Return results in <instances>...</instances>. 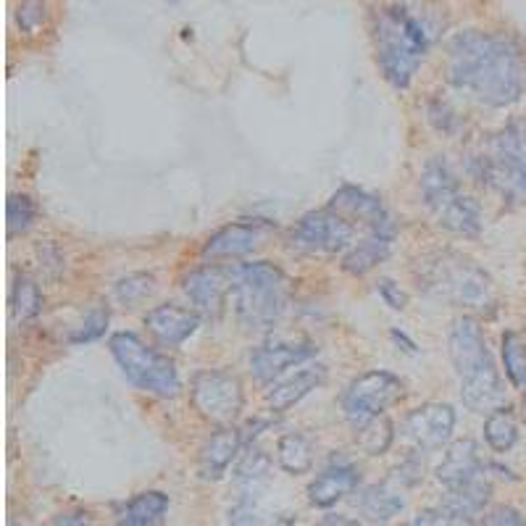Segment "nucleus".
<instances>
[{
  "mask_svg": "<svg viewBox=\"0 0 526 526\" xmlns=\"http://www.w3.org/2000/svg\"><path fill=\"white\" fill-rule=\"evenodd\" d=\"M45 526H93V516L87 511L72 508V511H61L56 516H50Z\"/></svg>",
  "mask_w": 526,
  "mask_h": 526,
  "instance_id": "nucleus-42",
  "label": "nucleus"
},
{
  "mask_svg": "<svg viewBox=\"0 0 526 526\" xmlns=\"http://www.w3.org/2000/svg\"><path fill=\"white\" fill-rule=\"evenodd\" d=\"M524 406H526V390H524Z\"/></svg>",
  "mask_w": 526,
  "mask_h": 526,
  "instance_id": "nucleus-46",
  "label": "nucleus"
},
{
  "mask_svg": "<svg viewBox=\"0 0 526 526\" xmlns=\"http://www.w3.org/2000/svg\"><path fill=\"white\" fill-rule=\"evenodd\" d=\"M406 526H408V524H406Z\"/></svg>",
  "mask_w": 526,
  "mask_h": 526,
  "instance_id": "nucleus-47",
  "label": "nucleus"
},
{
  "mask_svg": "<svg viewBox=\"0 0 526 526\" xmlns=\"http://www.w3.org/2000/svg\"><path fill=\"white\" fill-rule=\"evenodd\" d=\"M374 48L384 79L392 87L406 90L427 53L429 37L406 8L390 6L374 14Z\"/></svg>",
  "mask_w": 526,
  "mask_h": 526,
  "instance_id": "nucleus-5",
  "label": "nucleus"
},
{
  "mask_svg": "<svg viewBox=\"0 0 526 526\" xmlns=\"http://www.w3.org/2000/svg\"><path fill=\"white\" fill-rule=\"evenodd\" d=\"M448 77L490 108L513 106L524 93L526 69L508 37L469 29L450 40Z\"/></svg>",
  "mask_w": 526,
  "mask_h": 526,
  "instance_id": "nucleus-1",
  "label": "nucleus"
},
{
  "mask_svg": "<svg viewBox=\"0 0 526 526\" xmlns=\"http://www.w3.org/2000/svg\"><path fill=\"white\" fill-rule=\"evenodd\" d=\"M45 16H48L45 0H22L16 8V24L24 35H37L45 27Z\"/></svg>",
  "mask_w": 526,
  "mask_h": 526,
  "instance_id": "nucleus-38",
  "label": "nucleus"
},
{
  "mask_svg": "<svg viewBox=\"0 0 526 526\" xmlns=\"http://www.w3.org/2000/svg\"><path fill=\"white\" fill-rule=\"evenodd\" d=\"M455 195H461V187H458V179H455L448 161L440 156L429 158L424 171H421V198H424V206L432 214H437L442 206H448Z\"/></svg>",
  "mask_w": 526,
  "mask_h": 526,
  "instance_id": "nucleus-23",
  "label": "nucleus"
},
{
  "mask_svg": "<svg viewBox=\"0 0 526 526\" xmlns=\"http://www.w3.org/2000/svg\"><path fill=\"white\" fill-rule=\"evenodd\" d=\"M169 511V495L158 490H145L121 508L116 526H158Z\"/></svg>",
  "mask_w": 526,
  "mask_h": 526,
  "instance_id": "nucleus-25",
  "label": "nucleus"
},
{
  "mask_svg": "<svg viewBox=\"0 0 526 526\" xmlns=\"http://www.w3.org/2000/svg\"><path fill=\"white\" fill-rule=\"evenodd\" d=\"M411 490L408 484L400 482L390 471V477L379 484H371L366 490L358 492L356 505L358 511L371 521H390L406 508V492Z\"/></svg>",
  "mask_w": 526,
  "mask_h": 526,
  "instance_id": "nucleus-20",
  "label": "nucleus"
},
{
  "mask_svg": "<svg viewBox=\"0 0 526 526\" xmlns=\"http://www.w3.org/2000/svg\"><path fill=\"white\" fill-rule=\"evenodd\" d=\"M269 471H271L269 453H263V448H258L256 442H250V445L242 448V455L235 469L237 482L250 487V490H256L258 482H263V479L269 477Z\"/></svg>",
  "mask_w": 526,
  "mask_h": 526,
  "instance_id": "nucleus-33",
  "label": "nucleus"
},
{
  "mask_svg": "<svg viewBox=\"0 0 526 526\" xmlns=\"http://www.w3.org/2000/svg\"><path fill=\"white\" fill-rule=\"evenodd\" d=\"M248 445L245 440V429L242 427H219L211 437L206 440V445L200 448L198 458V474L206 482H219L227 469L235 463L237 455L242 453V448Z\"/></svg>",
  "mask_w": 526,
  "mask_h": 526,
  "instance_id": "nucleus-16",
  "label": "nucleus"
},
{
  "mask_svg": "<svg viewBox=\"0 0 526 526\" xmlns=\"http://www.w3.org/2000/svg\"><path fill=\"white\" fill-rule=\"evenodd\" d=\"M40 256H43L45 269H53V266H58V269H64V256L58 253L56 245H50V242H45L43 248H40Z\"/></svg>",
  "mask_w": 526,
  "mask_h": 526,
  "instance_id": "nucleus-43",
  "label": "nucleus"
},
{
  "mask_svg": "<svg viewBox=\"0 0 526 526\" xmlns=\"http://www.w3.org/2000/svg\"><path fill=\"white\" fill-rule=\"evenodd\" d=\"M429 119H432V124L440 132H445V135H453L455 129H458V116L450 111L445 103H440V100H432L429 103Z\"/></svg>",
  "mask_w": 526,
  "mask_h": 526,
  "instance_id": "nucleus-41",
  "label": "nucleus"
},
{
  "mask_svg": "<svg viewBox=\"0 0 526 526\" xmlns=\"http://www.w3.org/2000/svg\"><path fill=\"white\" fill-rule=\"evenodd\" d=\"M437 224L442 229H448L458 237H477L482 232V214H479V206L469 195H455L448 206H442L437 214H434Z\"/></svg>",
  "mask_w": 526,
  "mask_h": 526,
  "instance_id": "nucleus-24",
  "label": "nucleus"
},
{
  "mask_svg": "<svg viewBox=\"0 0 526 526\" xmlns=\"http://www.w3.org/2000/svg\"><path fill=\"white\" fill-rule=\"evenodd\" d=\"M232 277L235 269H221V266H200L190 271L182 282L185 295L195 306V311L206 319H219L229 295H232Z\"/></svg>",
  "mask_w": 526,
  "mask_h": 526,
  "instance_id": "nucleus-14",
  "label": "nucleus"
},
{
  "mask_svg": "<svg viewBox=\"0 0 526 526\" xmlns=\"http://www.w3.org/2000/svg\"><path fill=\"white\" fill-rule=\"evenodd\" d=\"M484 442L490 445L492 453H508L519 442V424L511 408H495L484 421Z\"/></svg>",
  "mask_w": 526,
  "mask_h": 526,
  "instance_id": "nucleus-30",
  "label": "nucleus"
},
{
  "mask_svg": "<svg viewBox=\"0 0 526 526\" xmlns=\"http://www.w3.org/2000/svg\"><path fill=\"white\" fill-rule=\"evenodd\" d=\"M479 526H526V516L513 505H498L484 513Z\"/></svg>",
  "mask_w": 526,
  "mask_h": 526,
  "instance_id": "nucleus-39",
  "label": "nucleus"
},
{
  "mask_svg": "<svg viewBox=\"0 0 526 526\" xmlns=\"http://www.w3.org/2000/svg\"><path fill=\"white\" fill-rule=\"evenodd\" d=\"M356 224L335 208L311 211L290 229V248L306 256H337L356 245Z\"/></svg>",
  "mask_w": 526,
  "mask_h": 526,
  "instance_id": "nucleus-9",
  "label": "nucleus"
},
{
  "mask_svg": "<svg viewBox=\"0 0 526 526\" xmlns=\"http://www.w3.org/2000/svg\"><path fill=\"white\" fill-rule=\"evenodd\" d=\"M448 350L453 369L461 384L463 406L471 411H495L503 406L505 387L500 371L492 361L484 332L474 316H458L448 335Z\"/></svg>",
  "mask_w": 526,
  "mask_h": 526,
  "instance_id": "nucleus-2",
  "label": "nucleus"
},
{
  "mask_svg": "<svg viewBox=\"0 0 526 526\" xmlns=\"http://www.w3.org/2000/svg\"><path fill=\"white\" fill-rule=\"evenodd\" d=\"M474 174L508 203H526V121H511L484 143Z\"/></svg>",
  "mask_w": 526,
  "mask_h": 526,
  "instance_id": "nucleus-6",
  "label": "nucleus"
},
{
  "mask_svg": "<svg viewBox=\"0 0 526 526\" xmlns=\"http://www.w3.org/2000/svg\"><path fill=\"white\" fill-rule=\"evenodd\" d=\"M108 319H111V313H108V308L95 306L93 311L87 313L85 321H82V324H79L77 332H74V335L69 337V342H72V345H82V342H93V340H98V337L106 335Z\"/></svg>",
  "mask_w": 526,
  "mask_h": 526,
  "instance_id": "nucleus-37",
  "label": "nucleus"
},
{
  "mask_svg": "<svg viewBox=\"0 0 526 526\" xmlns=\"http://www.w3.org/2000/svg\"><path fill=\"white\" fill-rule=\"evenodd\" d=\"M319 526H361L358 521L348 519V516H327Z\"/></svg>",
  "mask_w": 526,
  "mask_h": 526,
  "instance_id": "nucleus-45",
  "label": "nucleus"
},
{
  "mask_svg": "<svg viewBox=\"0 0 526 526\" xmlns=\"http://www.w3.org/2000/svg\"><path fill=\"white\" fill-rule=\"evenodd\" d=\"M358 484H361V474L353 463L332 461L319 477L308 484V503L316 505V508H332L342 498L353 495L358 490Z\"/></svg>",
  "mask_w": 526,
  "mask_h": 526,
  "instance_id": "nucleus-18",
  "label": "nucleus"
},
{
  "mask_svg": "<svg viewBox=\"0 0 526 526\" xmlns=\"http://www.w3.org/2000/svg\"><path fill=\"white\" fill-rule=\"evenodd\" d=\"M274 224L266 219H245L235 221L229 227H221L219 232L208 237L203 245V258L211 261H227V258H240L248 256L258 245L269 240L274 235Z\"/></svg>",
  "mask_w": 526,
  "mask_h": 526,
  "instance_id": "nucleus-11",
  "label": "nucleus"
},
{
  "mask_svg": "<svg viewBox=\"0 0 526 526\" xmlns=\"http://www.w3.org/2000/svg\"><path fill=\"white\" fill-rule=\"evenodd\" d=\"M329 208H335L337 214L350 219L356 227H363L366 232H377V229H392V219L387 214L382 200L371 195L369 190L356 185H345L332 195Z\"/></svg>",
  "mask_w": 526,
  "mask_h": 526,
  "instance_id": "nucleus-15",
  "label": "nucleus"
},
{
  "mask_svg": "<svg viewBox=\"0 0 526 526\" xmlns=\"http://www.w3.org/2000/svg\"><path fill=\"white\" fill-rule=\"evenodd\" d=\"M11 316H14L16 324H29L35 321L43 311V292L40 285L29 274H16L14 285H11Z\"/></svg>",
  "mask_w": 526,
  "mask_h": 526,
  "instance_id": "nucleus-28",
  "label": "nucleus"
},
{
  "mask_svg": "<svg viewBox=\"0 0 526 526\" xmlns=\"http://www.w3.org/2000/svg\"><path fill=\"white\" fill-rule=\"evenodd\" d=\"M408 526H479V519L448 511L445 505H437V508H427V511L416 513Z\"/></svg>",
  "mask_w": 526,
  "mask_h": 526,
  "instance_id": "nucleus-36",
  "label": "nucleus"
},
{
  "mask_svg": "<svg viewBox=\"0 0 526 526\" xmlns=\"http://www.w3.org/2000/svg\"><path fill=\"white\" fill-rule=\"evenodd\" d=\"M356 429V442L358 448L366 455H384L390 450L392 440H395V427L387 416H377V419L366 421Z\"/></svg>",
  "mask_w": 526,
  "mask_h": 526,
  "instance_id": "nucleus-31",
  "label": "nucleus"
},
{
  "mask_svg": "<svg viewBox=\"0 0 526 526\" xmlns=\"http://www.w3.org/2000/svg\"><path fill=\"white\" fill-rule=\"evenodd\" d=\"M292 287L287 274L269 261L240 263L232 277V311L248 332H269L287 313Z\"/></svg>",
  "mask_w": 526,
  "mask_h": 526,
  "instance_id": "nucleus-4",
  "label": "nucleus"
},
{
  "mask_svg": "<svg viewBox=\"0 0 526 526\" xmlns=\"http://www.w3.org/2000/svg\"><path fill=\"white\" fill-rule=\"evenodd\" d=\"M319 353L311 340H271L250 353V374L258 384H271L287 369L306 363Z\"/></svg>",
  "mask_w": 526,
  "mask_h": 526,
  "instance_id": "nucleus-13",
  "label": "nucleus"
},
{
  "mask_svg": "<svg viewBox=\"0 0 526 526\" xmlns=\"http://www.w3.org/2000/svg\"><path fill=\"white\" fill-rule=\"evenodd\" d=\"M390 337L395 342H398V345H403V350H406V353H411V356H413V353H419V348H416V342H413L411 337L406 335V332H400V329H392Z\"/></svg>",
  "mask_w": 526,
  "mask_h": 526,
  "instance_id": "nucleus-44",
  "label": "nucleus"
},
{
  "mask_svg": "<svg viewBox=\"0 0 526 526\" xmlns=\"http://www.w3.org/2000/svg\"><path fill=\"white\" fill-rule=\"evenodd\" d=\"M403 382L392 371H369L348 384V390L342 392V411L345 419L353 427H361L366 421L384 416L387 408H392L403 398Z\"/></svg>",
  "mask_w": 526,
  "mask_h": 526,
  "instance_id": "nucleus-10",
  "label": "nucleus"
},
{
  "mask_svg": "<svg viewBox=\"0 0 526 526\" xmlns=\"http://www.w3.org/2000/svg\"><path fill=\"white\" fill-rule=\"evenodd\" d=\"M145 327L161 345L177 348L185 340H190L200 327V313L182 306H156L145 313Z\"/></svg>",
  "mask_w": 526,
  "mask_h": 526,
  "instance_id": "nucleus-19",
  "label": "nucleus"
},
{
  "mask_svg": "<svg viewBox=\"0 0 526 526\" xmlns=\"http://www.w3.org/2000/svg\"><path fill=\"white\" fill-rule=\"evenodd\" d=\"M377 292L379 298H382L392 311H403V308L408 306V295L403 292V287H400L398 282H392V279H379Z\"/></svg>",
  "mask_w": 526,
  "mask_h": 526,
  "instance_id": "nucleus-40",
  "label": "nucleus"
},
{
  "mask_svg": "<svg viewBox=\"0 0 526 526\" xmlns=\"http://www.w3.org/2000/svg\"><path fill=\"white\" fill-rule=\"evenodd\" d=\"M327 382V366H308V369L295 371L292 377L282 379L266 392V406L271 413H285L292 406H298L300 400L308 398L313 390H319L321 384Z\"/></svg>",
  "mask_w": 526,
  "mask_h": 526,
  "instance_id": "nucleus-21",
  "label": "nucleus"
},
{
  "mask_svg": "<svg viewBox=\"0 0 526 526\" xmlns=\"http://www.w3.org/2000/svg\"><path fill=\"white\" fill-rule=\"evenodd\" d=\"M490 495H492L490 482L484 477H479L474 479V482L448 490V498L442 500L440 505H445L448 511L463 513V516H474V519H477L479 513H484V505L490 503Z\"/></svg>",
  "mask_w": 526,
  "mask_h": 526,
  "instance_id": "nucleus-29",
  "label": "nucleus"
},
{
  "mask_svg": "<svg viewBox=\"0 0 526 526\" xmlns=\"http://www.w3.org/2000/svg\"><path fill=\"white\" fill-rule=\"evenodd\" d=\"M392 242H395V227L392 229H377V232H366L361 242H356L353 248L342 256L340 266L350 277H363L387 261L392 253Z\"/></svg>",
  "mask_w": 526,
  "mask_h": 526,
  "instance_id": "nucleus-22",
  "label": "nucleus"
},
{
  "mask_svg": "<svg viewBox=\"0 0 526 526\" xmlns=\"http://www.w3.org/2000/svg\"><path fill=\"white\" fill-rule=\"evenodd\" d=\"M413 279L419 290L450 306L484 311L495 303V285L490 274L474 258L458 250H432L416 258Z\"/></svg>",
  "mask_w": 526,
  "mask_h": 526,
  "instance_id": "nucleus-3",
  "label": "nucleus"
},
{
  "mask_svg": "<svg viewBox=\"0 0 526 526\" xmlns=\"http://www.w3.org/2000/svg\"><path fill=\"white\" fill-rule=\"evenodd\" d=\"M229 526H295V513L271 511L261 500L240 498L227 513Z\"/></svg>",
  "mask_w": 526,
  "mask_h": 526,
  "instance_id": "nucleus-26",
  "label": "nucleus"
},
{
  "mask_svg": "<svg viewBox=\"0 0 526 526\" xmlns=\"http://www.w3.org/2000/svg\"><path fill=\"white\" fill-rule=\"evenodd\" d=\"M6 219H8V235L11 237H19L24 235V232H29L37 219V208L35 203H32V198H29V195H19V192L11 195L6 206Z\"/></svg>",
  "mask_w": 526,
  "mask_h": 526,
  "instance_id": "nucleus-34",
  "label": "nucleus"
},
{
  "mask_svg": "<svg viewBox=\"0 0 526 526\" xmlns=\"http://www.w3.org/2000/svg\"><path fill=\"white\" fill-rule=\"evenodd\" d=\"M153 290H156V277L145 274V271H137V274H127V277H121L116 282L114 295L124 306H135V303L148 298Z\"/></svg>",
  "mask_w": 526,
  "mask_h": 526,
  "instance_id": "nucleus-35",
  "label": "nucleus"
},
{
  "mask_svg": "<svg viewBox=\"0 0 526 526\" xmlns=\"http://www.w3.org/2000/svg\"><path fill=\"white\" fill-rule=\"evenodd\" d=\"M487 469H490V463L482 458L477 442L458 440L448 448L445 458H442L437 471H434V477H437L440 484H445L448 490H453V487H461V484H469L474 479L484 477Z\"/></svg>",
  "mask_w": 526,
  "mask_h": 526,
  "instance_id": "nucleus-17",
  "label": "nucleus"
},
{
  "mask_svg": "<svg viewBox=\"0 0 526 526\" xmlns=\"http://www.w3.org/2000/svg\"><path fill=\"white\" fill-rule=\"evenodd\" d=\"M108 350L124 377L135 384L137 390L150 392L156 398H174L179 392V371L177 363L169 356L158 353L156 348L145 345L132 332H116L108 340Z\"/></svg>",
  "mask_w": 526,
  "mask_h": 526,
  "instance_id": "nucleus-7",
  "label": "nucleus"
},
{
  "mask_svg": "<svg viewBox=\"0 0 526 526\" xmlns=\"http://www.w3.org/2000/svg\"><path fill=\"white\" fill-rule=\"evenodd\" d=\"M403 437L419 450L448 445L455 432V411L448 403H424L403 419Z\"/></svg>",
  "mask_w": 526,
  "mask_h": 526,
  "instance_id": "nucleus-12",
  "label": "nucleus"
},
{
  "mask_svg": "<svg viewBox=\"0 0 526 526\" xmlns=\"http://www.w3.org/2000/svg\"><path fill=\"white\" fill-rule=\"evenodd\" d=\"M503 369L513 387L526 390V337L521 332L503 335Z\"/></svg>",
  "mask_w": 526,
  "mask_h": 526,
  "instance_id": "nucleus-32",
  "label": "nucleus"
},
{
  "mask_svg": "<svg viewBox=\"0 0 526 526\" xmlns=\"http://www.w3.org/2000/svg\"><path fill=\"white\" fill-rule=\"evenodd\" d=\"M192 408L216 427H229L245 406V390L235 371L203 369L190 382Z\"/></svg>",
  "mask_w": 526,
  "mask_h": 526,
  "instance_id": "nucleus-8",
  "label": "nucleus"
},
{
  "mask_svg": "<svg viewBox=\"0 0 526 526\" xmlns=\"http://www.w3.org/2000/svg\"><path fill=\"white\" fill-rule=\"evenodd\" d=\"M279 469L300 477L313 469V442L303 432H287L277 440Z\"/></svg>",
  "mask_w": 526,
  "mask_h": 526,
  "instance_id": "nucleus-27",
  "label": "nucleus"
}]
</instances>
